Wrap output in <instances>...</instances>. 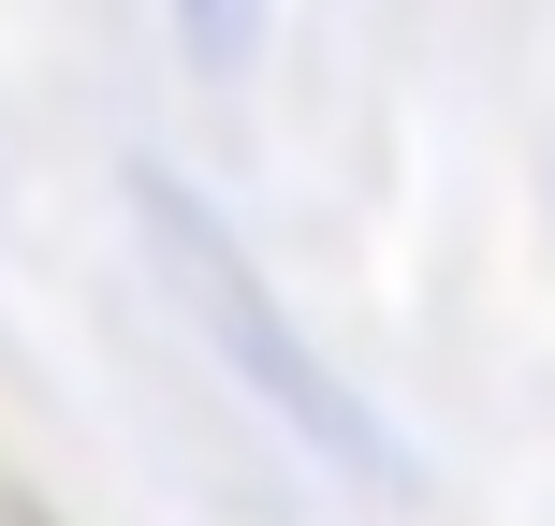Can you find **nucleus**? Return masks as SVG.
Instances as JSON below:
<instances>
[{
	"mask_svg": "<svg viewBox=\"0 0 555 526\" xmlns=\"http://www.w3.org/2000/svg\"><path fill=\"white\" fill-rule=\"evenodd\" d=\"M176 44H191L205 74H249V44H263V0H176Z\"/></svg>",
	"mask_w": 555,
	"mask_h": 526,
	"instance_id": "1",
	"label": "nucleus"
},
{
	"mask_svg": "<svg viewBox=\"0 0 555 526\" xmlns=\"http://www.w3.org/2000/svg\"><path fill=\"white\" fill-rule=\"evenodd\" d=\"M0 526H59V498H44L29 469H0Z\"/></svg>",
	"mask_w": 555,
	"mask_h": 526,
	"instance_id": "2",
	"label": "nucleus"
}]
</instances>
